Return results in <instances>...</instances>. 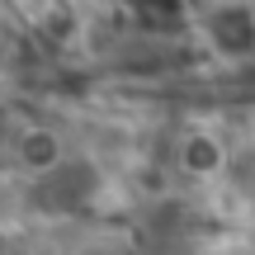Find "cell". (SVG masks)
<instances>
[{
    "label": "cell",
    "instance_id": "6da1fadb",
    "mask_svg": "<svg viewBox=\"0 0 255 255\" xmlns=\"http://www.w3.org/2000/svg\"><path fill=\"white\" fill-rule=\"evenodd\" d=\"M175 161H180V170L199 175V180H213V175H227L232 151L222 146L218 132H208V128H194V132L180 137V151H175Z\"/></svg>",
    "mask_w": 255,
    "mask_h": 255
},
{
    "label": "cell",
    "instance_id": "7a4b0ae2",
    "mask_svg": "<svg viewBox=\"0 0 255 255\" xmlns=\"http://www.w3.org/2000/svg\"><path fill=\"white\" fill-rule=\"evenodd\" d=\"M208 33H213V43H218V52H227V57L255 52V14H251L246 5H222V9H213Z\"/></svg>",
    "mask_w": 255,
    "mask_h": 255
},
{
    "label": "cell",
    "instance_id": "3957f363",
    "mask_svg": "<svg viewBox=\"0 0 255 255\" xmlns=\"http://www.w3.org/2000/svg\"><path fill=\"white\" fill-rule=\"evenodd\" d=\"M14 161L24 165L28 175H47V170H57V165L66 161V146H62V137H57L52 128L33 123V128H24V132H19Z\"/></svg>",
    "mask_w": 255,
    "mask_h": 255
},
{
    "label": "cell",
    "instance_id": "277c9868",
    "mask_svg": "<svg viewBox=\"0 0 255 255\" xmlns=\"http://www.w3.org/2000/svg\"><path fill=\"white\" fill-rule=\"evenodd\" d=\"M38 28H43L47 43H71L76 28H81V9H76L71 0H52V5L38 14Z\"/></svg>",
    "mask_w": 255,
    "mask_h": 255
}]
</instances>
